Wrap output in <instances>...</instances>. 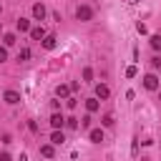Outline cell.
I'll return each instance as SVG.
<instances>
[{"instance_id": "obj_1", "label": "cell", "mask_w": 161, "mask_h": 161, "mask_svg": "<svg viewBox=\"0 0 161 161\" xmlns=\"http://www.w3.org/2000/svg\"><path fill=\"white\" fill-rule=\"evenodd\" d=\"M75 18H78V20H83V23H88V20L93 18V10H91L88 5H78V10H75Z\"/></svg>"}, {"instance_id": "obj_2", "label": "cell", "mask_w": 161, "mask_h": 161, "mask_svg": "<svg viewBox=\"0 0 161 161\" xmlns=\"http://www.w3.org/2000/svg\"><path fill=\"white\" fill-rule=\"evenodd\" d=\"M143 88H146V91H158V78H156L153 73H148V75L143 78Z\"/></svg>"}, {"instance_id": "obj_3", "label": "cell", "mask_w": 161, "mask_h": 161, "mask_svg": "<svg viewBox=\"0 0 161 161\" xmlns=\"http://www.w3.org/2000/svg\"><path fill=\"white\" fill-rule=\"evenodd\" d=\"M50 126H53V131H60V128L65 126V118H63V116H60V113L55 111V113L50 116Z\"/></svg>"}, {"instance_id": "obj_4", "label": "cell", "mask_w": 161, "mask_h": 161, "mask_svg": "<svg viewBox=\"0 0 161 161\" xmlns=\"http://www.w3.org/2000/svg\"><path fill=\"white\" fill-rule=\"evenodd\" d=\"M45 13H48V10H45L43 3H35V5H33V18H35V20H45Z\"/></svg>"}, {"instance_id": "obj_5", "label": "cell", "mask_w": 161, "mask_h": 161, "mask_svg": "<svg viewBox=\"0 0 161 161\" xmlns=\"http://www.w3.org/2000/svg\"><path fill=\"white\" fill-rule=\"evenodd\" d=\"M3 98H5V103H10V106L20 103V93H18V91H5V93H3Z\"/></svg>"}, {"instance_id": "obj_6", "label": "cell", "mask_w": 161, "mask_h": 161, "mask_svg": "<svg viewBox=\"0 0 161 161\" xmlns=\"http://www.w3.org/2000/svg\"><path fill=\"white\" fill-rule=\"evenodd\" d=\"M45 35H48V33H45V28H43V25L30 28V38H33V40H45Z\"/></svg>"}, {"instance_id": "obj_7", "label": "cell", "mask_w": 161, "mask_h": 161, "mask_svg": "<svg viewBox=\"0 0 161 161\" xmlns=\"http://www.w3.org/2000/svg\"><path fill=\"white\" fill-rule=\"evenodd\" d=\"M108 96H111V88H108V86H103V83H98V86H96V98L106 101Z\"/></svg>"}, {"instance_id": "obj_8", "label": "cell", "mask_w": 161, "mask_h": 161, "mask_svg": "<svg viewBox=\"0 0 161 161\" xmlns=\"http://www.w3.org/2000/svg\"><path fill=\"white\" fill-rule=\"evenodd\" d=\"M98 108H101V103H98V98H88V101H86V111H88V113H96Z\"/></svg>"}, {"instance_id": "obj_9", "label": "cell", "mask_w": 161, "mask_h": 161, "mask_svg": "<svg viewBox=\"0 0 161 161\" xmlns=\"http://www.w3.org/2000/svg\"><path fill=\"white\" fill-rule=\"evenodd\" d=\"M88 138H91L93 143H101V141H103V131H101V128H93V131L88 133Z\"/></svg>"}, {"instance_id": "obj_10", "label": "cell", "mask_w": 161, "mask_h": 161, "mask_svg": "<svg viewBox=\"0 0 161 161\" xmlns=\"http://www.w3.org/2000/svg\"><path fill=\"white\" fill-rule=\"evenodd\" d=\"M50 141H53L55 146H60V143L65 141V133H63V131H53V133H50Z\"/></svg>"}, {"instance_id": "obj_11", "label": "cell", "mask_w": 161, "mask_h": 161, "mask_svg": "<svg viewBox=\"0 0 161 161\" xmlns=\"http://www.w3.org/2000/svg\"><path fill=\"white\" fill-rule=\"evenodd\" d=\"M55 40H58L55 35H45V40H43V48H48V50H53V48H55Z\"/></svg>"}, {"instance_id": "obj_12", "label": "cell", "mask_w": 161, "mask_h": 161, "mask_svg": "<svg viewBox=\"0 0 161 161\" xmlns=\"http://www.w3.org/2000/svg\"><path fill=\"white\" fill-rule=\"evenodd\" d=\"M68 91H70V86H65V83H60V86L55 88V96H58V98H65V96H68Z\"/></svg>"}, {"instance_id": "obj_13", "label": "cell", "mask_w": 161, "mask_h": 161, "mask_svg": "<svg viewBox=\"0 0 161 161\" xmlns=\"http://www.w3.org/2000/svg\"><path fill=\"white\" fill-rule=\"evenodd\" d=\"M18 30H20V33L30 30V20H28V18H20V20H18Z\"/></svg>"}, {"instance_id": "obj_14", "label": "cell", "mask_w": 161, "mask_h": 161, "mask_svg": "<svg viewBox=\"0 0 161 161\" xmlns=\"http://www.w3.org/2000/svg\"><path fill=\"white\" fill-rule=\"evenodd\" d=\"M40 153H43L45 158H53V153H55V151H53V146H48V143H45V146H40Z\"/></svg>"}, {"instance_id": "obj_15", "label": "cell", "mask_w": 161, "mask_h": 161, "mask_svg": "<svg viewBox=\"0 0 161 161\" xmlns=\"http://www.w3.org/2000/svg\"><path fill=\"white\" fill-rule=\"evenodd\" d=\"M151 48L153 50H161V35H151Z\"/></svg>"}, {"instance_id": "obj_16", "label": "cell", "mask_w": 161, "mask_h": 161, "mask_svg": "<svg viewBox=\"0 0 161 161\" xmlns=\"http://www.w3.org/2000/svg\"><path fill=\"white\" fill-rule=\"evenodd\" d=\"M3 43H5V45H15V33H5Z\"/></svg>"}, {"instance_id": "obj_17", "label": "cell", "mask_w": 161, "mask_h": 161, "mask_svg": "<svg viewBox=\"0 0 161 161\" xmlns=\"http://www.w3.org/2000/svg\"><path fill=\"white\" fill-rule=\"evenodd\" d=\"M28 58H30V50H28V48H23V50L18 53V60H28Z\"/></svg>"}, {"instance_id": "obj_18", "label": "cell", "mask_w": 161, "mask_h": 161, "mask_svg": "<svg viewBox=\"0 0 161 161\" xmlns=\"http://www.w3.org/2000/svg\"><path fill=\"white\" fill-rule=\"evenodd\" d=\"M113 121H116V118H113L111 113H106V116H103V126H113Z\"/></svg>"}, {"instance_id": "obj_19", "label": "cell", "mask_w": 161, "mask_h": 161, "mask_svg": "<svg viewBox=\"0 0 161 161\" xmlns=\"http://www.w3.org/2000/svg\"><path fill=\"white\" fill-rule=\"evenodd\" d=\"M151 65L158 70V68H161V55H153V58H151Z\"/></svg>"}, {"instance_id": "obj_20", "label": "cell", "mask_w": 161, "mask_h": 161, "mask_svg": "<svg viewBox=\"0 0 161 161\" xmlns=\"http://www.w3.org/2000/svg\"><path fill=\"white\" fill-rule=\"evenodd\" d=\"M136 73H138V70H136V65H128V68H126V75H128V78H133Z\"/></svg>"}, {"instance_id": "obj_21", "label": "cell", "mask_w": 161, "mask_h": 161, "mask_svg": "<svg viewBox=\"0 0 161 161\" xmlns=\"http://www.w3.org/2000/svg\"><path fill=\"white\" fill-rule=\"evenodd\" d=\"M136 30H138V33H141V35H146V33H148V28H146V25H143V23H138V25H136Z\"/></svg>"}, {"instance_id": "obj_22", "label": "cell", "mask_w": 161, "mask_h": 161, "mask_svg": "<svg viewBox=\"0 0 161 161\" xmlns=\"http://www.w3.org/2000/svg\"><path fill=\"white\" fill-rule=\"evenodd\" d=\"M83 78L91 80V78H93V70H91V68H83Z\"/></svg>"}, {"instance_id": "obj_23", "label": "cell", "mask_w": 161, "mask_h": 161, "mask_svg": "<svg viewBox=\"0 0 161 161\" xmlns=\"http://www.w3.org/2000/svg\"><path fill=\"white\" fill-rule=\"evenodd\" d=\"M80 126L88 128V126H91V116H83V118H80Z\"/></svg>"}, {"instance_id": "obj_24", "label": "cell", "mask_w": 161, "mask_h": 161, "mask_svg": "<svg viewBox=\"0 0 161 161\" xmlns=\"http://www.w3.org/2000/svg\"><path fill=\"white\" fill-rule=\"evenodd\" d=\"M65 126H68V128H75L78 123H75V118H68V121H65Z\"/></svg>"}, {"instance_id": "obj_25", "label": "cell", "mask_w": 161, "mask_h": 161, "mask_svg": "<svg viewBox=\"0 0 161 161\" xmlns=\"http://www.w3.org/2000/svg\"><path fill=\"white\" fill-rule=\"evenodd\" d=\"M3 60H8V50H5V48H0V63H3Z\"/></svg>"}, {"instance_id": "obj_26", "label": "cell", "mask_w": 161, "mask_h": 161, "mask_svg": "<svg viewBox=\"0 0 161 161\" xmlns=\"http://www.w3.org/2000/svg\"><path fill=\"white\" fill-rule=\"evenodd\" d=\"M0 161H13V158H10V153H5V151H3V153H0Z\"/></svg>"}, {"instance_id": "obj_27", "label": "cell", "mask_w": 161, "mask_h": 161, "mask_svg": "<svg viewBox=\"0 0 161 161\" xmlns=\"http://www.w3.org/2000/svg\"><path fill=\"white\" fill-rule=\"evenodd\" d=\"M131 3H141V0H131Z\"/></svg>"}, {"instance_id": "obj_28", "label": "cell", "mask_w": 161, "mask_h": 161, "mask_svg": "<svg viewBox=\"0 0 161 161\" xmlns=\"http://www.w3.org/2000/svg\"><path fill=\"white\" fill-rule=\"evenodd\" d=\"M0 13H3V5H0Z\"/></svg>"}]
</instances>
